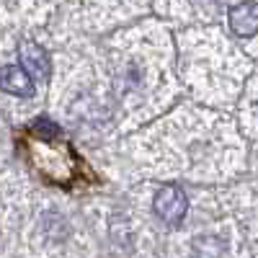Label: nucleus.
Returning a JSON list of instances; mask_svg holds the SVG:
<instances>
[{
	"mask_svg": "<svg viewBox=\"0 0 258 258\" xmlns=\"http://www.w3.org/2000/svg\"><path fill=\"white\" fill-rule=\"evenodd\" d=\"M155 214L165 222V225H178L186 217V209H188V199L186 194L178 186H163L155 194V202H153Z\"/></svg>",
	"mask_w": 258,
	"mask_h": 258,
	"instance_id": "f257e3e1",
	"label": "nucleus"
},
{
	"mask_svg": "<svg viewBox=\"0 0 258 258\" xmlns=\"http://www.w3.org/2000/svg\"><path fill=\"white\" fill-rule=\"evenodd\" d=\"M18 57H21V64H24V70L29 75L34 73V78H41V80L49 78L52 62H49V54L44 52V47L34 44V41H26V44H21Z\"/></svg>",
	"mask_w": 258,
	"mask_h": 258,
	"instance_id": "f03ea898",
	"label": "nucleus"
},
{
	"mask_svg": "<svg viewBox=\"0 0 258 258\" xmlns=\"http://www.w3.org/2000/svg\"><path fill=\"white\" fill-rule=\"evenodd\" d=\"M0 88L11 96H31L34 78L18 64H6V68H0Z\"/></svg>",
	"mask_w": 258,
	"mask_h": 258,
	"instance_id": "7ed1b4c3",
	"label": "nucleus"
},
{
	"mask_svg": "<svg viewBox=\"0 0 258 258\" xmlns=\"http://www.w3.org/2000/svg\"><path fill=\"white\" fill-rule=\"evenodd\" d=\"M230 29L238 36H253L258 29V11L255 3H240L230 8Z\"/></svg>",
	"mask_w": 258,
	"mask_h": 258,
	"instance_id": "20e7f679",
	"label": "nucleus"
}]
</instances>
